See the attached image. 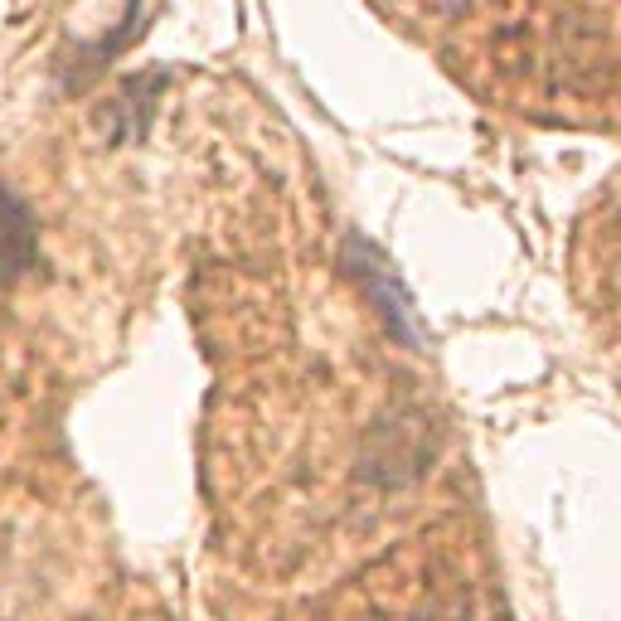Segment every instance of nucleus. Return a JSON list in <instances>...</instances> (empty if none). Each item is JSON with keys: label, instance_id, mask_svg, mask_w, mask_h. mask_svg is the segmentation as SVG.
Returning <instances> with one entry per match:
<instances>
[{"label": "nucleus", "instance_id": "1", "mask_svg": "<svg viewBox=\"0 0 621 621\" xmlns=\"http://www.w3.org/2000/svg\"><path fill=\"white\" fill-rule=\"evenodd\" d=\"M40 258V228H34V214L20 205L15 195L0 189V287L20 282L24 272Z\"/></svg>", "mask_w": 621, "mask_h": 621}, {"label": "nucleus", "instance_id": "2", "mask_svg": "<svg viewBox=\"0 0 621 621\" xmlns=\"http://www.w3.org/2000/svg\"><path fill=\"white\" fill-rule=\"evenodd\" d=\"M354 277H360V282H370L374 291H379V301H384V307H394L389 311V321H394V331L403 335V340H413L417 345V315H413V301H408V291L399 287V277H394V268H384V258H379V252L370 248V244H354Z\"/></svg>", "mask_w": 621, "mask_h": 621}]
</instances>
